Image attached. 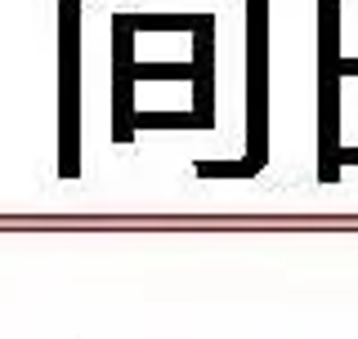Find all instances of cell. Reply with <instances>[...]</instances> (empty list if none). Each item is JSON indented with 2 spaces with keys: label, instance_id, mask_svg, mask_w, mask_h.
I'll list each match as a JSON object with an SVG mask.
<instances>
[{
  "label": "cell",
  "instance_id": "6da1fadb",
  "mask_svg": "<svg viewBox=\"0 0 358 339\" xmlns=\"http://www.w3.org/2000/svg\"><path fill=\"white\" fill-rule=\"evenodd\" d=\"M59 18H63V112H59V126H63V148H59V174L63 179H76L81 174V152H76V130H81V76H76V67H81V59H76V36H81V9L72 5V0H63L59 5Z\"/></svg>",
  "mask_w": 358,
  "mask_h": 339
},
{
  "label": "cell",
  "instance_id": "7a4b0ae2",
  "mask_svg": "<svg viewBox=\"0 0 358 339\" xmlns=\"http://www.w3.org/2000/svg\"><path fill=\"white\" fill-rule=\"evenodd\" d=\"M268 0H251L246 36H251V161L264 170V126H268Z\"/></svg>",
  "mask_w": 358,
  "mask_h": 339
},
{
  "label": "cell",
  "instance_id": "3957f363",
  "mask_svg": "<svg viewBox=\"0 0 358 339\" xmlns=\"http://www.w3.org/2000/svg\"><path fill=\"white\" fill-rule=\"evenodd\" d=\"M112 45H117V59H112V94H117V121H112V139L117 143H130L134 139V116L130 112V89H134V31L126 27L121 18H112Z\"/></svg>",
  "mask_w": 358,
  "mask_h": 339
},
{
  "label": "cell",
  "instance_id": "277c9868",
  "mask_svg": "<svg viewBox=\"0 0 358 339\" xmlns=\"http://www.w3.org/2000/svg\"><path fill=\"white\" fill-rule=\"evenodd\" d=\"M215 18L201 22V31H193V67H197V116L201 126L215 121Z\"/></svg>",
  "mask_w": 358,
  "mask_h": 339
},
{
  "label": "cell",
  "instance_id": "5b68a950",
  "mask_svg": "<svg viewBox=\"0 0 358 339\" xmlns=\"http://www.w3.org/2000/svg\"><path fill=\"white\" fill-rule=\"evenodd\" d=\"M130 31H201L210 14H117Z\"/></svg>",
  "mask_w": 358,
  "mask_h": 339
},
{
  "label": "cell",
  "instance_id": "8992f818",
  "mask_svg": "<svg viewBox=\"0 0 358 339\" xmlns=\"http://www.w3.org/2000/svg\"><path fill=\"white\" fill-rule=\"evenodd\" d=\"M134 81H197L193 63H134Z\"/></svg>",
  "mask_w": 358,
  "mask_h": 339
},
{
  "label": "cell",
  "instance_id": "52a82bcc",
  "mask_svg": "<svg viewBox=\"0 0 358 339\" xmlns=\"http://www.w3.org/2000/svg\"><path fill=\"white\" fill-rule=\"evenodd\" d=\"M148 126H179V130H206L197 112H139L134 116V130H148Z\"/></svg>",
  "mask_w": 358,
  "mask_h": 339
},
{
  "label": "cell",
  "instance_id": "ba28073f",
  "mask_svg": "<svg viewBox=\"0 0 358 339\" xmlns=\"http://www.w3.org/2000/svg\"><path fill=\"white\" fill-rule=\"evenodd\" d=\"M197 174L201 179H255L260 165L246 156V161H197Z\"/></svg>",
  "mask_w": 358,
  "mask_h": 339
},
{
  "label": "cell",
  "instance_id": "9c48e42d",
  "mask_svg": "<svg viewBox=\"0 0 358 339\" xmlns=\"http://www.w3.org/2000/svg\"><path fill=\"white\" fill-rule=\"evenodd\" d=\"M341 76H358V59H345L341 63Z\"/></svg>",
  "mask_w": 358,
  "mask_h": 339
},
{
  "label": "cell",
  "instance_id": "30bf717a",
  "mask_svg": "<svg viewBox=\"0 0 358 339\" xmlns=\"http://www.w3.org/2000/svg\"><path fill=\"white\" fill-rule=\"evenodd\" d=\"M341 165H358V148H345L341 152Z\"/></svg>",
  "mask_w": 358,
  "mask_h": 339
}]
</instances>
